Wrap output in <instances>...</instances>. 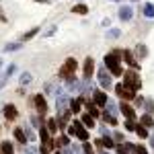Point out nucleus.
Masks as SVG:
<instances>
[{
	"mask_svg": "<svg viewBox=\"0 0 154 154\" xmlns=\"http://www.w3.org/2000/svg\"><path fill=\"white\" fill-rule=\"evenodd\" d=\"M117 56H119V51H113V54L105 56V64L109 66V70L113 74H121V66L117 64Z\"/></svg>",
	"mask_w": 154,
	"mask_h": 154,
	"instance_id": "f257e3e1",
	"label": "nucleus"
},
{
	"mask_svg": "<svg viewBox=\"0 0 154 154\" xmlns=\"http://www.w3.org/2000/svg\"><path fill=\"white\" fill-rule=\"evenodd\" d=\"M140 78H138V74H136V72H128V74H125V86H130V88H134V91H136V88H140Z\"/></svg>",
	"mask_w": 154,
	"mask_h": 154,
	"instance_id": "f03ea898",
	"label": "nucleus"
},
{
	"mask_svg": "<svg viewBox=\"0 0 154 154\" xmlns=\"http://www.w3.org/2000/svg\"><path fill=\"white\" fill-rule=\"evenodd\" d=\"M74 70H76V60H66V64L62 68V76H70V74H74Z\"/></svg>",
	"mask_w": 154,
	"mask_h": 154,
	"instance_id": "7ed1b4c3",
	"label": "nucleus"
},
{
	"mask_svg": "<svg viewBox=\"0 0 154 154\" xmlns=\"http://www.w3.org/2000/svg\"><path fill=\"white\" fill-rule=\"evenodd\" d=\"M117 95H119V97H123V99H131V97H134V88L125 86V84H123V86L119 84V86H117Z\"/></svg>",
	"mask_w": 154,
	"mask_h": 154,
	"instance_id": "20e7f679",
	"label": "nucleus"
},
{
	"mask_svg": "<svg viewBox=\"0 0 154 154\" xmlns=\"http://www.w3.org/2000/svg\"><path fill=\"white\" fill-rule=\"evenodd\" d=\"M93 70H95V62L88 58L86 62H84V76L88 78V76H93Z\"/></svg>",
	"mask_w": 154,
	"mask_h": 154,
	"instance_id": "39448f33",
	"label": "nucleus"
},
{
	"mask_svg": "<svg viewBox=\"0 0 154 154\" xmlns=\"http://www.w3.org/2000/svg\"><path fill=\"white\" fill-rule=\"evenodd\" d=\"M121 111L125 113V117H128V119H134V117H136V113H134V109H131L130 105H125V103H121Z\"/></svg>",
	"mask_w": 154,
	"mask_h": 154,
	"instance_id": "423d86ee",
	"label": "nucleus"
},
{
	"mask_svg": "<svg viewBox=\"0 0 154 154\" xmlns=\"http://www.w3.org/2000/svg\"><path fill=\"white\" fill-rule=\"evenodd\" d=\"M95 103H97V105H105V103H107V95H105V93H101V91H97V93H95Z\"/></svg>",
	"mask_w": 154,
	"mask_h": 154,
	"instance_id": "0eeeda50",
	"label": "nucleus"
},
{
	"mask_svg": "<svg viewBox=\"0 0 154 154\" xmlns=\"http://www.w3.org/2000/svg\"><path fill=\"white\" fill-rule=\"evenodd\" d=\"M35 105H37V109H39L41 113H45V109H48V107H45V99H43V97H39V95L35 97Z\"/></svg>",
	"mask_w": 154,
	"mask_h": 154,
	"instance_id": "6e6552de",
	"label": "nucleus"
},
{
	"mask_svg": "<svg viewBox=\"0 0 154 154\" xmlns=\"http://www.w3.org/2000/svg\"><path fill=\"white\" fill-rule=\"evenodd\" d=\"M4 113H6V117H8V119H17V109H14L12 105L6 107V109H4Z\"/></svg>",
	"mask_w": 154,
	"mask_h": 154,
	"instance_id": "1a4fd4ad",
	"label": "nucleus"
},
{
	"mask_svg": "<svg viewBox=\"0 0 154 154\" xmlns=\"http://www.w3.org/2000/svg\"><path fill=\"white\" fill-rule=\"evenodd\" d=\"M86 11H88V8H86L84 4H80V6H74V8H72V12H76V14H84Z\"/></svg>",
	"mask_w": 154,
	"mask_h": 154,
	"instance_id": "9d476101",
	"label": "nucleus"
},
{
	"mask_svg": "<svg viewBox=\"0 0 154 154\" xmlns=\"http://www.w3.org/2000/svg\"><path fill=\"white\" fill-rule=\"evenodd\" d=\"M76 131H78V138H82V140H86V138H88V134H86V131H84L78 123H76Z\"/></svg>",
	"mask_w": 154,
	"mask_h": 154,
	"instance_id": "9b49d317",
	"label": "nucleus"
},
{
	"mask_svg": "<svg viewBox=\"0 0 154 154\" xmlns=\"http://www.w3.org/2000/svg\"><path fill=\"white\" fill-rule=\"evenodd\" d=\"M37 31H39V29H31V31H29V33H25V35H23V39H25V41H27V39H31V37L35 35Z\"/></svg>",
	"mask_w": 154,
	"mask_h": 154,
	"instance_id": "f8f14e48",
	"label": "nucleus"
},
{
	"mask_svg": "<svg viewBox=\"0 0 154 154\" xmlns=\"http://www.w3.org/2000/svg\"><path fill=\"white\" fill-rule=\"evenodd\" d=\"M136 134H138L140 138H146V130H144L142 125H138V128H136Z\"/></svg>",
	"mask_w": 154,
	"mask_h": 154,
	"instance_id": "ddd939ff",
	"label": "nucleus"
},
{
	"mask_svg": "<svg viewBox=\"0 0 154 154\" xmlns=\"http://www.w3.org/2000/svg\"><path fill=\"white\" fill-rule=\"evenodd\" d=\"M142 123H144V125H152V117L144 115V117H142Z\"/></svg>",
	"mask_w": 154,
	"mask_h": 154,
	"instance_id": "4468645a",
	"label": "nucleus"
},
{
	"mask_svg": "<svg viewBox=\"0 0 154 154\" xmlns=\"http://www.w3.org/2000/svg\"><path fill=\"white\" fill-rule=\"evenodd\" d=\"M84 125H88V128H91V125H93V119H91V115H84Z\"/></svg>",
	"mask_w": 154,
	"mask_h": 154,
	"instance_id": "2eb2a0df",
	"label": "nucleus"
},
{
	"mask_svg": "<svg viewBox=\"0 0 154 154\" xmlns=\"http://www.w3.org/2000/svg\"><path fill=\"white\" fill-rule=\"evenodd\" d=\"M2 150L6 154H12V148H11V144H2Z\"/></svg>",
	"mask_w": 154,
	"mask_h": 154,
	"instance_id": "dca6fc26",
	"label": "nucleus"
},
{
	"mask_svg": "<svg viewBox=\"0 0 154 154\" xmlns=\"http://www.w3.org/2000/svg\"><path fill=\"white\" fill-rule=\"evenodd\" d=\"M14 136H17V140H19V142H23V140H25V138H23V131H21V130L14 131Z\"/></svg>",
	"mask_w": 154,
	"mask_h": 154,
	"instance_id": "f3484780",
	"label": "nucleus"
},
{
	"mask_svg": "<svg viewBox=\"0 0 154 154\" xmlns=\"http://www.w3.org/2000/svg\"><path fill=\"white\" fill-rule=\"evenodd\" d=\"M136 152H138V154H146V148H144V146H138Z\"/></svg>",
	"mask_w": 154,
	"mask_h": 154,
	"instance_id": "a211bd4d",
	"label": "nucleus"
}]
</instances>
